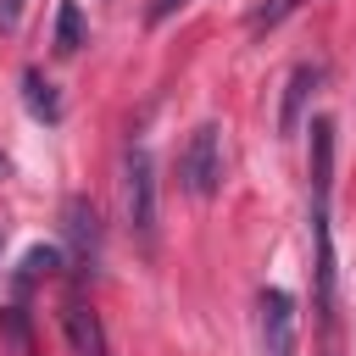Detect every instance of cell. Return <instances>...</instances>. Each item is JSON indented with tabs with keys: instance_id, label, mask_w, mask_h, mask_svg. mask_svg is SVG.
<instances>
[{
	"instance_id": "obj_11",
	"label": "cell",
	"mask_w": 356,
	"mask_h": 356,
	"mask_svg": "<svg viewBox=\"0 0 356 356\" xmlns=\"http://www.w3.org/2000/svg\"><path fill=\"white\" fill-rule=\"evenodd\" d=\"M184 6H189V0H150V6H145V22H150V28H161V22H167L172 11H184Z\"/></svg>"
},
{
	"instance_id": "obj_3",
	"label": "cell",
	"mask_w": 356,
	"mask_h": 356,
	"mask_svg": "<svg viewBox=\"0 0 356 356\" xmlns=\"http://www.w3.org/2000/svg\"><path fill=\"white\" fill-rule=\"evenodd\" d=\"M256 328H261V356H295V334H300V317H295V300L289 289H261L256 300Z\"/></svg>"
},
{
	"instance_id": "obj_7",
	"label": "cell",
	"mask_w": 356,
	"mask_h": 356,
	"mask_svg": "<svg viewBox=\"0 0 356 356\" xmlns=\"http://www.w3.org/2000/svg\"><path fill=\"white\" fill-rule=\"evenodd\" d=\"M22 100H28V111L39 122H61V95H56V83L39 67H22Z\"/></svg>"
},
{
	"instance_id": "obj_12",
	"label": "cell",
	"mask_w": 356,
	"mask_h": 356,
	"mask_svg": "<svg viewBox=\"0 0 356 356\" xmlns=\"http://www.w3.org/2000/svg\"><path fill=\"white\" fill-rule=\"evenodd\" d=\"M17 17H22V0H0V28H17Z\"/></svg>"
},
{
	"instance_id": "obj_1",
	"label": "cell",
	"mask_w": 356,
	"mask_h": 356,
	"mask_svg": "<svg viewBox=\"0 0 356 356\" xmlns=\"http://www.w3.org/2000/svg\"><path fill=\"white\" fill-rule=\"evenodd\" d=\"M222 167H228V156H222V128H217V122H200V128L184 139V150H178V184H184V195L211 200V195L222 189Z\"/></svg>"
},
{
	"instance_id": "obj_2",
	"label": "cell",
	"mask_w": 356,
	"mask_h": 356,
	"mask_svg": "<svg viewBox=\"0 0 356 356\" xmlns=\"http://www.w3.org/2000/svg\"><path fill=\"white\" fill-rule=\"evenodd\" d=\"M122 211H128V228L150 245L156 239V161L145 145L122 150Z\"/></svg>"
},
{
	"instance_id": "obj_13",
	"label": "cell",
	"mask_w": 356,
	"mask_h": 356,
	"mask_svg": "<svg viewBox=\"0 0 356 356\" xmlns=\"http://www.w3.org/2000/svg\"><path fill=\"white\" fill-rule=\"evenodd\" d=\"M6 172H11V156H6V150H0V178H6Z\"/></svg>"
},
{
	"instance_id": "obj_4",
	"label": "cell",
	"mask_w": 356,
	"mask_h": 356,
	"mask_svg": "<svg viewBox=\"0 0 356 356\" xmlns=\"http://www.w3.org/2000/svg\"><path fill=\"white\" fill-rule=\"evenodd\" d=\"M61 234H67V245H72L78 273H95V261H100V211H95L89 195H72V200L61 206Z\"/></svg>"
},
{
	"instance_id": "obj_10",
	"label": "cell",
	"mask_w": 356,
	"mask_h": 356,
	"mask_svg": "<svg viewBox=\"0 0 356 356\" xmlns=\"http://www.w3.org/2000/svg\"><path fill=\"white\" fill-rule=\"evenodd\" d=\"M300 11V0H261L256 11H250V33H267V28H278L284 17H295Z\"/></svg>"
},
{
	"instance_id": "obj_5",
	"label": "cell",
	"mask_w": 356,
	"mask_h": 356,
	"mask_svg": "<svg viewBox=\"0 0 356 356\" xmlns=\"http://www.w3.org/2000/svg\"><path fill=\"white\" fill-rule=\"evenodd\" d=\"M317 83H323V67H317V61H300V67L289 72V83H284V106H278V134H295V128L306 122V100H312Z\"/></svg>"
},
{
	"instance_id": "obj_6",
	"label": "cell",
	"mask_w": 356,
	"mask_h": 356,
	"mask_svg": "<svg viewBox=\"0 0 356 356\" xmlns=\"http://www.w3.org/2000/svg\"><path fill=\"white\" fill-rule=\"evenodd\" d=\"M61 328H67L72 356H106V328H100V317L83 300H67L61 306Z\"/></svg>"
},
{
	"instance_id": "obj_9",
	"label": "cell",
	"mask_w": 356,
	"mask_h": 356,
	"mask_svg": "<svg viewBox=\"0 0 356 356\" xmlns=\"http://www.w3.org/2000/svg\"><path fill=\"white\" fill-rule=\"evenodd\" d=\"M61 267V250L56 245H33L28 256H22V267H17V284H33L39 273H56Z\"/></svg>"
},
{
	"instance_id": "obj_8",
	"label": "cell",
	"mask_w": 356,
	"mask_h": 356,
	"mask_svg": "<svg viewBox=\"0 0 356 356\" xmlns=\"http://www.w3.org/2000/svg\"><path fill=\"white\" fill-rule=\"evenodd\" d=\"M83 44V11H78V0H61V11H56V56H72Z\"/></svg>"
},
{
	"instance_id": "obj_14",
	"label": "cell",
	"mask_w": 356,
	"mask_h": 356,
	"mask_svg": "<svg viewBox=\"0 0 356 356\" xmlns=\"http://www.w3.org/2000/svg\"><path fill=\"white\" fill-rule=\"evenodd\" d=\"M0 245H6V234H0Z\"/></svg>"
}]
</instances>
